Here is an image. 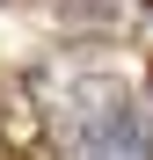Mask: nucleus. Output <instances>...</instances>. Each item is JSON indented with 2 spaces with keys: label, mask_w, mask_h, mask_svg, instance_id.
Listing matches in <instances>:
<instances>
[{
  "label": "nucleus",
  "mask_w": 153,
  "mask_h": 160,
  "mask_svg": "<svg viewBox=\"0 0 153 160\" xmlns=\"http://www.w3.org/2000/svg\"><path fill=\"white\" fill-rule=\"evenodd\" d=\"M0 160H29V153H22V146H0Z\"/></svg>",
  "instance_id": "f257e3e1"
}]
</instances>
